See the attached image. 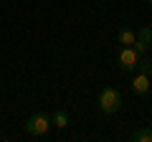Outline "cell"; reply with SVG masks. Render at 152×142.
<instances>
[{"mask_svg": "<svg viewBox=\"0 0 152 142\" xmlns=\"http://www.w3.org/2000/svg\"><path fill=\"white\" fill-rule=\"evenodd\" d=\"M119 107H122V94L117 89L107 86L99 91V109L104 114H114V112H119Z\"/></svg>", "mask_w": 152, "mask_h": 142, "instance_id": "6da1fadb", "label": "cell"}, {"mask_svg": "<svg viewBox=\"0 0 152 142\" xmlns=\"http://www.w3.org/2000/svg\"><path fill=\"white\" fill-rule=\"evenodd\" d=\"M48 127H51V117H46L43 112L31 114V117H28V122H26V132H28L31 137H41V135H46V132H48Z\"/></svg>", "mask_w": 152, "mask_h": 142, "instance_id": "7a4b0ae2", "label": "cell"}, {"mask_svg": "<svg viewBox=\"0 0 152 142\" xmlns=\"http://www.w3.org/2000/svg\"><path fill=\"white\" fill-rule=\"evenodd\" d=\"M137 61H140V53H137L132 46H122V51H119V69L122 71H134Z\"/></svg>", "mask_w": 152, "mask_h": 142, "instance_id": "3957f363", "label": "cell"}, {"mask_svg": "<svg viewBox=\"0 0 152 142\" xmlns=\"http://www.w3.org/2000/svg\"><path fill=\"white\" fill-rule=\"evenodd\" d=\"M150 46H152V28H147V26H145V28H140V31H137V36H134V43H132V48H134L140 56H145Z\"/></svg>", "mask_w": 152, "mask_h": 142, "instance_id": "277c9868", "label": "cell"}, {"mask_svg": "<svg viewBox=\"0 0 152 142\" xmlns=\"http://www.w3.org/2000/svg\"><path fill=\"white\" fill-rule=\"evenodd\" d=\"M132 91L140 94V97H145V94L150 91V76H147V74H137V76L132 79Z\"/></svg>", "mask_w": 152, "mask_h": 142, "instance_id": "5b68a950", "label": "cell"}, {"mask_svg": "<svg viewBox=\"0 0 152 142\" xmlns=\"http://www.w3.org/2000/svg\"><path fill=\"white\" fill-rule=\"evenodd\" d=\"M51 124L58 127V130H66V127H69V114H66L64 109H56L53 114H51Z\"/></svg>", "mask_w": 152, "mask_h": 142, "instance_id": "8992f818", "label": "cell"}, {"mask_svg": "<svg viewBox=\"0 0 152 142\" xmlns=\"http://www.w3.org/2000/svg\"><path fill=\"white\" fill-rule=\"evenodd\" d=\"M134 36H137V31H132V28H122V31L117 33V41H119L122 46H132V43H134Z\"/></svg>", "mask_w": 152, "mask_h": 142, "instance_id": "52a82bcc", "label": "cell"}, {"mask_svg": "<svg viewBox=\"0 0 152 142\" xmlns=\"http://www.w3.org/2000/svg\"><path fill=\"white\" fill-rule=\"evenodd\" d=\"M137 71H140V74H147V76L152 74V59H150V56H140V61H137Z\"/></svg>", "mask_w": 152, "mask_h": 142, "instance_id": "ba28073f", "label": "cell"}, {"mask_svg": "<svg viewBox=\"0 0 152 142\" xmlns=\"http://www.w3.org/2000/svg\"><path fill=\"white\" fill-rule=\"evenodd\" d=\"M132 140L134 142H152V130L150 127H142V130H137L134 135H132Z\"/></svg>", "mask_w": 152, "mask_h": 142, "instance_id": "9c48e42d", "label": "cell"}, {"mask_svg": "<svg viewBox=\"0 0 152 142\" xmlns=\"http://www.w3.org/2000/svg\"><path fill=\"white\" fill-rule=\"evenodd\" d=\"M147 3H150V5H152V0H147Z\"/></svg>", "mask_w": 152, "mask_h": 142, "instance_id": "30bf717a", "label": "cell"}]
</instances>
